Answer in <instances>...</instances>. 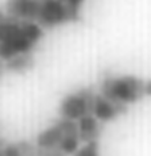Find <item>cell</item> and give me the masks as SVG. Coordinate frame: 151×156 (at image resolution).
Listing matches in <instances>:
<instances>
[{
    "label": "cell",
    "mask_w": 151,
    "mask_h": 156,
    "mask_svg": "<svg viewBox=\"0 0 151 156\" xmlns=\"http://www.w3.org/2000/svg\"><path fill=\"white\" fill-rule=\"evenodd\" d=\"M73 20L76 19L67 3L59 0H42L36 21L41 28H55L57 25Z\"/></svg>",
    "instance_id": "277c9868"
},
{
    "label": "cell",
    "mask_w": 151,
    "mask_h": 156,
    "mask_svg": "<svg viewBox=\"0 0 151 156\" xmlns=\"http://www.w3.org/2000/svg\"><path fill=\"white\" fill-rule=\"evenodd\" d=\"M3 156H21V151L17 143H11L3 148Z\"/></svg>",
    "instance_id": "4fadbf2b"
},
{
    "label": "cell",
    "mask_w": 151,
    "mask_h": 156,
    "mask_svg": "<svg viewBox=\"0 0 151 156\" xmlns=\"http://www.w3.org/2000/svg\"><path fill=\"white\" fill-rule=\"evenodd\" d=\"M44 36L34 21L3 20L0 23V60L11 61L20 54H28Z\"/></svg>",
    "instance_id": "6da1fadb"
},
{
    "label": "cell",
    "mask_w": 151,
    "mask_h": 156,
    "mask_svg": "<svg viewBox=\"0 0 151 156\" xmlns=\"http://www.w3.org/2000/svg\"><path fill=\"white\" fill-rule=\"evenodd\" d=\"M41 2H42V0H41Z\"/></svg>",
    "instance_id": "d6986e66"
},
{
    "label": "cell",
    "mask_w": 151,
    "mask_h": 156,
    "mask_svg": "<svg viewBox=\"0 0 151 156\" xmlns=\"http://www.w3.org/2000/svg\"><path fill=\"white\" fill-rule=\"evenodd\" d=\"M59 2H63V3H65V2H67V0H59Z\"/></svg>",
    "instance_id": "ac0fdd59"
},
{
    "label": "cell",
    "mask_w": 151,
    "mask_h": 156,
    "mask_svg": "<svg viewBox=\"0 0 151 156\" xmlns=\"http://www.w3.org/2000/svg\"><path fill=\"white\" fill-rule=\"evenodd\" d=\"M78 131H80V139L84 143L90 142H98L102 128H101V122L95 118L93 114L85 115L78 122Z\"/></svg>",
    "instance_id": "52a82bcc"
},
{
    "label": "cell",
    "mask_w": 151,
    "mask_h": 156,
    "mask_svg": "<svg viewBox=\"0 0 151 156\" xmlns=\"http://www.w3.org/2000/svg\"><path fill=\"white\" fill-rule=\"evenodd\" d=\"M41 0H7L5 9L9 19L19 21H36Z\"/></svg>",
    "instance_id": "5b68a950"
},
{
    "label": "cell",
    "mask_w": 151,
    "mask_h": 156,
    "mask_svg": "<svg viewBox=\"0 0 151 156\" xmlns=\"http://www.w3.org/2000/svg\"><path fill=\"white\" fill-rule=\"evenodd\" d=\"M3 20H4V17H3V16H2V13H0V23H2Z\"/></svg>",
    "instance_id": "2e32d148"
},
{
    "label": "cell",
    "mask_w": 151,
    "mask_h": 156,
    "mask_svg": "<svg viewBox=\"0 0 151 156\" xmlns=\"http://www.w3.org/2000/svg\"><path fill=\"white\" fill-rule=\"evenodd\" d=\"M145 95L151 97V80L145 82Z\"/></svg>",
    "instance_id": "5bb4252c"
},
{
    "label": "cell",
    "mask_w": 151,
    "mask_h": 156,
    "mask_svg": "<svg viewBox=\"0 0 151 156\" xmlns=\"http://www.w3.org/2000/svg\"><path fill=\"white\" fill-rule=\"evenodd\" d=\"M127 111V106L125 105H118L106 98L102 94H95L94 101H93L92 114L99 120L101 123L113 122L119 115L125 114Z\"/></svg>",
    "instance_id": "8992f818"
},
{
    "label": "cell",
    "mask_w": 151,
    "mask_h": 156,
    "mask_svg": "<svg viewBox=\"0 0 151 156\" xmlns=\"http://www.w3.org/2000/svg\"><path fill=\"white\" fill-rule=\"evenodd\" d=\"M64 138V132L61 127L56 122L52 126L42 130L36 138V146L42 150H50V148H59L61 140Z\"/></svg>",
    "instance_id": "ba28073f"
},
{
    "label": "cell",
    "mask_w": 151,
    "mask_h": 156,
    "mask_svg": "<svg viewBox=\"0 0 151 156\" xmlns=\"http://www.w3.org/2000/svg\"><path fill=\"white\" fill-rule=\"evenodd\" d=\"M80 143H81V139L78 135H64L59 148L65 156L74 155L80 148Z\"/></svg>",
    "instance_id": "30bf717a"
},
{
    "label": "cell",
    "mask_w": 151,
    "mask_h": 156,
    "mask_svg": "<svg viewBox=\"0 0 151 156\" xmlns=\"http://www.w3.org/2000/svg\"><path fill=\"white\" fill-rule=\"evenodd\" d=\"M95 94L89 89H81L65 95L60 103L59 114L61 118L78 122L85 115L92 114L93 101Z\"/></svg>",
    "instance_id": "3957f363"
},
{
    "label": "cell",
    "mask_w": 151,
    "mask_h": 156,
    "mask_svg": "<svg viewBox=\"0 0 151 156\" xmlns=\"http://www.w3.org/2000/svg\"><path fill=\"white\" fill-rule=\"evenodd\" d=\"M101 94L118 105L129 106L145 97V81L137 76L109 77L101 83Z\"/></svg>",
    "instance_id": "7a4b0ae2"
},
{
    "label": "cell",
    "mask_w": 151,
    "mask_h": 156,
    "mask_svg": "<svg viewBox=\"0 0 151 156\" xmlns=\"http://www.w3.org/2000/svg\"><path fill=\"white\" fill-rule=\"evenodd\" d=\"M33 65H34L33 57L28 53V54L16 56L11 61H8L5 64V69L9 70V72H13V73H25L32 69Z\"/></svg>",
    "instance_id": "9c48e42d"
},
{
    "label": "cell",
    "mask_w": 151,
    "mask_h": 156,
    "mask_svg": "<svg viewBox=\"0 0 151 156\" xmlns=\"http://www.w3.org/2000/svg\"><path fill=\"white\" fill-rule=\"evenodd\" d=\"M0 156H3V150L2 148H0Z\"/></svg>",
    "instance_id": "e0dca14e"
},
{
    "label": "cell",
    "mask_w": 151,
    "mask_h": 156,
    "mask_svg": "<svg viewBox=\"0 0 151 156\" xmlns=\"http://www.w3.org/2000/svg\"><path fill=\"white\" fill-rule=\"evenodd\" d=\"M73 156H99V144L98 142L85 143L82 147L78 148Z\"/></svg>",
    "instance_id": "8fae6325"
},
{
    "label": "cell",
    "mask_w": 151,
    "mask_h": 156,
    "mask_svg": "<svg viewBox=\"0 0 151 156\" xmlns=\"http://www.w3.org/2000/svg\"><path fill=\"white\" fill-rule=\"evenodd\" d=\"M4 68H5V66H3L2 62H0V76H2V72H3V69H4Z\"/></svg>",
    "instance_id": "9a60e30c"
},
{
    "label": "cell",
    "mask_w": 151,
    "mask_h": 156,
    "mask_svg": "<svg viewBox=\"0 0 151 156\" xmlns=\"http://www.w3.org/2000/svg\"><path fill=\"white\" fill-rule=\"evenodd\" d=\"M67 5L69 7V9H70V12L73 13V16H74L76 20H78L80 19V8H81V4L84 3V0H67Z\"/></svg>",
    "instance_id": "7c38bea8"
}]
</instances>
